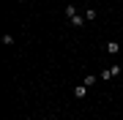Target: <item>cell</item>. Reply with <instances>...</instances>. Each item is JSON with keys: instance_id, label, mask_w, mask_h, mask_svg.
Masks as SVG:
<instances>
[{"instance_id": "6", "label": "cell", "mask_w": 123, "mask_h": 120, "mask_svg": "<svg viewBox=\"0 0 123 120\" xmlns=\"http://www.w3.org/2000/svg\"><path fill=\"white\" fill-rule=\"evenodd\" d=\"M101 79H112V68H104L101 71Z\"/></svg>"}, {"instance_id": "7", "label": "cell", "mask_w": 123, "mask_h": 120, "mask_svg": "<svg viewBox=\"0 0 123 120\" xmlns=\"http://www.w3.org/2000/svg\"><path fill=\"white\" fill-rule=\"evenodd\" d=\"M85 19H90V22H93V19H96V11H93V8H88V11H85Z\"/></svg>"}, {"instance_id": "5", "label": "cell", "mask_w": 123, "mask_h": 120, "mask_svg": "<svg viewBox=\"0 0 123 120\" xmlns=\"http://www.w3.org/2000/svg\"><path fill=\"white\" fill-rule=\"evenodd\" d=\"M0 41H3L6 46H11V44H14V36H8V33H3V38H0Z\"/></svg>"}, {"instance_id": "2", "label": "cell", "mask_w": 123, "mask_h": 120, "mask_svg": "<svg viewBox=\"0 0 123 120\" xmlns=\"http://www.w3.org/2000/svg\"><path fill=\"white\" fill-rule=\"evenodd\" d=\"M85 93H88L85 85H77V87H74V96H77V98H85Z\"/></svg>"}, {"instance_id": "4", "label": "cell", "mask_w": 123, "mask_h": 120, "mask_svg": "<svg viewBox=\"0 0 123 120\" xmlns=\"http://www.w3.org/2000/svg\"><path fill=\"white\" fill-rule=\"evenodd\" d=\"M93 82H96V76H93V74H88V76L82 79V85H85V87H93Z\"/></svg>"}, {"instance_id": "1", "label": "cell", "mask_w": 123, "mask_h": 120, "mask_svg": "<svg viewBox=\"0 0 123 120\" xmlns=\"http://www.w3.org/2000/svg\"><path fill=\"white\" fill-rule=\"evenodd\" d=\"M107 52H110V55H118L120 52V44H118V41H110V44H107Z\"/></svg>"}, {"instance_id": "8", "label": "cell", "mask_w": 123, "mask_h": 120, "mask_svg": "<svg viewBox=\"0 0 123 120\" xmlns=\"http://www.w3.org/2000/svg\"><path fill=\"white\" fill-rule=\"evenodd\" d=\"M74 14H77V8H74V6H66V17L71 19V17H74Z\"/></svg>"}, {"instance_id": "3", "label": "cell", "mask_w": 123, "mask_h": 120, "mask_svg": "<svg viewBox=\"0 0 123 120\" xmlns=\"http://www.w3.org/2000/svg\"><path fill=\"white\" fill-rule=\"evenodd\" d=\"M71 25H74V27H82V25H85V17H79V14H74V17H71Z\"/></svg>"}]
</instances>
